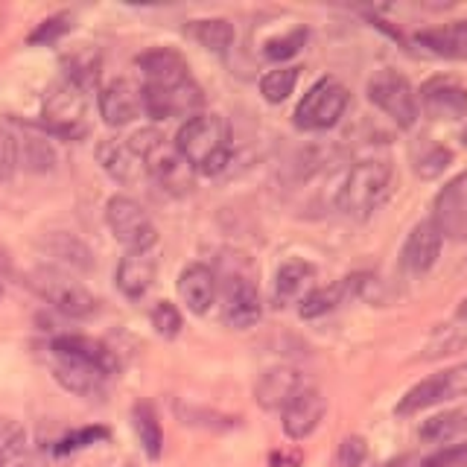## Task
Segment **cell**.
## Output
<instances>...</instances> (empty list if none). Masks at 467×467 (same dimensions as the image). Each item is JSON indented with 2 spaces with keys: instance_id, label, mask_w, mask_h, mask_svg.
<instances>
[{
  "instance_id": "obj_1",
  "label": "cell",
  "mask_w": 467,
  "mask_h": 467,
  "mask_svg": "<svg viewBox=\"0 0 467 467\" xmlns=\"http://www.w3.org/2000/svg\"><path fill=\"white\" fill-rule=\"evenodd\" d=\"M47 359L53 377L79 398L102 394L109 377L117 374V357L91 336H56L47 345Z\"/></svg>"
},
{
  "instance_id": "obj_2",
  "label": "cell",
  "mask_w": 467,
  "mask_h": 467,
  "mask_svg": "<svg viewBox=\"0 0 467 467\" xmlns=\"http://www.w3.org/2000/svg\"><path fill=\"white\" fill-rule=\"evenodd\" d=\"M175 150L182 152L190 170L216 175L231 161V126L219 114H196L179 129Z\"/></svg>"
},
{
  "instance_id": "obj_3",
  "label": "cell",
  "mask_w": 467,
  "mask_h": 467,
  "mask_svg": "<svg viewBox=\"0 0 467 467\" xmlns=\"http://www.w3.org/2000/svg\"><path fill=\"white\" fill-rule=\"evenodd\" d=\"M394 170L386 158H365L348 170L336 204L350 219H368L391 193Z\"/></svg>"
},
{
  "instance_id": "obj_4",
  "label": "cell",
  "mask_w": 467,
  "mask_h": 467,
  "mask_svg": "<svg viewBox=\"0 0 467 467\" xmlns=\"http://www.w3.org/2000/svg\"><path fill=\"white\" fill-rule=\"evenodd\" d=\"M129 146L140 158L143 170L158 179L172 193H187L193 170L187 167V161L182 152L175 150V143H170L158 129H140L129 138Z\"/></svg>"
},
{
  "instance_id": "obj_5",
  "label": "cell",
  "mask_w": 467,
  "mask_h": 467,
  "mask_svg": "<svg viewBox=\"0 0 467 467\" xmlns=\"http://www.w3.org/2000/svg\"><path fill=\"white\" fill-rule=\"evenodd\" d=\"M41 123L56 138L65 140L85 138L91 126H88V99L82 88H77L67 79L56 82L47 91V97H44Z\"/></svg>"
},
{
  "instance_id": "obj_6",
  "label": "cell",
  "mask_w": 467,
  "mask_h": 467,
  "mask_svg": "<svg viewBox=\"0 0 467 467\" xmlns=\"http://www.w3.org/2000/svg\"><path fill=\"white\" fill-rule=\"evenodd\" d=\"M29 284H33V289L44 301L53 304L58 313H65L70 318H91L99 306L91 289L82 286L77 277H70L67 272L56 266H38Z\"/></svg>"
},
{
  "instance_id": "obj_7",
  "label": "cell",
  "mask_w": 467,
  "mask_h": 467,
  "mask_svg": "<svg viewBox=\"0 0 467 467\" xmlns=\"http://www.w3.org/2000/svg\"><path fill=\"white\" fill-rule=\"evenodd\" d=\"M348 109V88L333 79L325 77L318 79L310 91L304 94V99L298 102L296 109V126L301 131H325L333 129L336 123L342 120V114Z\"/></svg>"
},
{
  "instance_id": "obj_8",
  "label": "cell",
  "mask_w": 467,
  "mask_h": 467,
  "mask_svg": "<svg viewBox=\"0 0 467 467\" xmlns=\"http://www.w3.org/2000/svg\"><path fill=\"white\" fill-rule=\"evenodd\" d=\"M106 223L117 243H123L129 252H150L158 243V228L140 204L131 196H111L106 204Z\"/></svg>"
},
{
  "instance_id": "obj_9",
  "label": "cell",
  "mask_w": 467,
  "mask_h": 467,
  "mask_svg": "<svg viewBox=\"0 0 467 467\" xmlns=\"http://www.w3.org/2000/svg\"><path fill=\"white\" fill-rule=\"evenodd\" d=\"M368 99L400 129H412L418 123V97L409 79L398 70L386 67L374 73L368 82Z\"/></svg>"
},
{
  "instance_id": "obj_10",
  "label": "cell",
  "mask_w": 467,
  "mask_h": 467,
  "mask_svg": "<svg viewBox=\"0 0 467 467\" xmlns=\"http://www.w3.org/2000/svg\"><path fill=\"white\" fill-rule=\"evenodd\" d=\"M456 398H467V362L462 365H452L447 371H438L427 379H420L418 386L409 389L400 403L394 406L398 415H415L423 412V409L438 406L444 400H456Z\"/></svg>"
},
{
  "instance_id": "obj_11",
  "label": "cell",
  "mask_w": 467,
  "mask_h": 467,
  "mask_svg": "<svg viewBox=\"0 0 467 467\" xmlns=\"http://www.w3.org/2000/svg\"><path fill=\"white\" fill-rule=\"evenodd\" d=\"M432 223L447 240H467V170L450 179L432 202Z\"/></svg>"
},
{
  "instance_id": "obj_12",
  "label": "cell",
  "mask_w": 467,
  "mask_h": 467,
  "mask_svg": "<svg viewBox=\"0 0 467 467\" xmlns=\"http://www.w3.org/2000/svg\"><path fill=\"white\" fill-rule=\"evenodd\" d=\"M263 316V301L254 281L248 275H225V296H223V321L234 330L254 327Z\"/></svg>"
},
{
  "instance_id": "obj_13",
  "label": "cell",
  "mask_w": 467,
  "mask_h": 467,
  "mask_svg": "<svg viewBox=\"0 0 467 467\" xmlns=\"http://www.w3.org/2000/svg\"><path fill=\"white\" fill-rule=\"evenodd\" d=\"M441 231L435 228L432 219H423V223H418L412 231H409V237L400 248V266L403 272L409 275H427L435 263H438V254H441Z\"/></svg>"
},
{
  "instance_id": "obj_14",
  "label": "cell",
  "mask_w": 467,
  "mask_h": 467,
  "mask_svg": "<svg viewBox=\"0 0 467 467\" xmlns=\"http://www.w3.org/2000/svg\"><path fill=\"white\" fill-rule=\"evenodd\" d=\"M420 106L432 120H462L467 114V88L450 77H432L420 88Z\"/></svg>"
},
{
  "instance_id": "obj_15",
  "label": "cell",
  "mask_w": 467,
  "mask_h": 467,
  "mask_svg": "<svg viewBox=\"0 0 467 467\" xmlns=\"http://www.w3.org/2000/svg\"><path fill=\"white\" fill-rule=\"evenodd\" d=\"M138 67L143 73V88H158V91H170L190 82L187 62L179 50L170 47H155L150 53L138 56Z\"/></svg>"
},
{
  "instance_id": "obj_16",
  "label": "cell",
  "mask_w": 467,
  "mask_h": 467,
  "mask_svg": "<svg viewBox=\"0 0 467 467\" xmlns=\"http://www.w3.org/2000/svg\"><path fill=\"white\" fill-rule=\"evenodd\" d=\"M281 412H284V432L292 438V441H301V438L316 432V427L327 412V400L318 389L306 386L281 409Z\"/></svg>"
},
{
  "instance_id": "obj_17",
  "label": "cell",
  "mask_w": 467,
  "mask_h": 467,
  "mask_svg": "<svg viewBox=\"0 0 467 467\" xmlns=\"http://www.w3.org/2000/svg\"><path fill=\"white\" fill-rule=\"evenodd\" d=\"M140 111H143L140 91L126 79H114L99 91V114H102V120L114 129L138 120Z\"/></svg>"
},
{
  "instance_id": "obj_18",
  "label": "cell",
  "mask_w": 467,
  "mask_h": 467,
  "mask_svg": "<svg viewBox=\"0 0 467 467\" xmlns=\"http://www.w3.org/2000/svg\"><path fill=\"white\" fill-rule=\"evenodd\" d=\"M179 296L190 313L204 316L216 298V275L204 263H190L179 277Z\"/></svg>"
},
{
  "instance_id": "obj_19",
  "label": "cell",
  "mask_w": 467,
  "mask_h": 467,
  "mask_svg": "<svg viewBox=\"0 0 467 467\" xmlns=\"http://www.w3.org/2000/svg\"><path fill=\"white\" fill-rule=\"evenodd\" d=\"M313 277H316V269L301 257H289L286 263H281V269L275 275V289H272L275 306L304 301L306 292H310Z\"/></svg>"
},
{
  "instance_id": "obj_20",
  "label": "cell",
  "mask_w": 467,
  "mask_h": 467,
  "mask_svg": "<svg viewBox=\"0 0 467 467\" xmlns=\"http://www.w3.org/2000/svg\"><path fill=\"white\" fill-rule=\"evenodd\" d=\"M304 389H306L304 374L281 365V368H272V371H266V374L260 377L254 394H257V403L263 409H284Z\"/></svg>"
},
{
  "instance_id": "obj_21",
  "label": "cell",
  "mask_w": 467,
  "mask_h": 467,
  "mask_svg": "<svg viewBox=\"0 0 467 467\" xmlns=\"http://www.w3.org/2000/svg\"><path fill=\"white\" fill-rule=\"evenodd\" d=\"M97 158H99L102 170H106V172L111 175V179L123 182V184L138 182L140 175L146 172L143 164H140V158H138L135 150L129 146V140H120V138L102 140V143H99V150H97Z\"/></svg>"
},
{
  "instance_id": "obj_22",
  "label": "cell",
  "mask_w": 467,
  "mask_h": 467,
  "mask_svg": "<svg viewBox=\"0 0 467 467\" xmlns=\"http://www.w3.org/2000/svg\"><path fill=\"white\" fill-rule=\"evenodd\" d=\"M415 41L420 44L423 50H430L432 56L464 62V58H467V21H456V24L435 26V29H423V33L415 36Z\"/></svg>"
},
{
  "instance_id": "obj_23",
  "label": "cell",
  "mask_w": 467,
  "mask_h": 467,
  "mask_svg": "<svg viewBox=\"0 0 467 467\" xmlns=\"http://www.w3.org/2000/svg\"><path fill=\"white\" fill-rule=\"evenodd\" d=\"M155 281V260L146 252H129L117 266V286L126 298H140Z\"/></svg>"
},
{
  "instance_id": "obj_24",
  "label": "cell",
  "mask_w": 467,
  "mask_h": 467,
  "mask_svg": "<svg viewBox=\"0 0 467 467\" xmlns=\"http://www.w3.org/2000/svg\"><path fill=\"white\" fill-rule=\"evenodd\" d=\"M12 135H15V152H18V167L29 172L53 170L56 152L41 135H36V131H29V129H18V131H12Z\"/></svg>"
},
{
  "instance_id": "obj_25",
  "label": "cell",
  "mask_w": 467,
  "mask_h": 467,
  "mask_svg": "<svg viewBox=\"0 0 467 467\" xmlns=\"http://www.w3.org/2000/svg\"><path fill=\"white\" fill-rule=\"evenodd\" d=\"M354 286H357V277H345V281H339V284L310 289L306 292V298L301 301V318H318V316L333 313Z\"/></svg>"
},
{
  "instance_id": "obj_26",
  "label": "cell",
  "mask_w": 467,
  "mask_h": 467,
  "mask_svg": "<svg viewBox=\"0 0 467 467\" xmlns=\"http://www.w3.org/2000/svg\"><path fill=\"white\" fill-rule=\"evenodd\" d=\"M131 427L138 432V441L143 452L150 459H158L161 450H164V430H161V420L155 415L152 403H138L131 409Z\"/></svg>"
},
{
  "instance_id": "obj_27",
  "label": "cell",
  "mask_w": 467,
  "mask_h": 467,
  "mask_svg": "<svg viewBox=\"0 0 467 467\" xmlns=\"http://www.w3.org/2000/svg\"><path fill=\"white\" fill-rule=\"evenodd\" d=\"M0 467H33L29 464V444L21 423L0 418Z\"/></svg>"
},
{
  "instance_id": "obj_28",
  "label": "cell",
  "mask_w": 467,
  "mask_h": 467,
  "mask_svg": "<svg viewBox=\"0 0 467 467\" xmlns=\"http://www.w3.org/2000/svg\"><path fill=\"white\" fill-rule=\"evenodd\" d=\"M187 36L199 41L204 50L211 53H225L234 41V26L225 18H204V21H193L187 26Z\"/></svg>"
},
{
  "instance_id": "obj_29",
  "label": "cell",
  "mask_w": 467,
  "mask_h": 467,
  "mask_svg": "<svg viewBox=\"0 0 467 467\" xmlns=\"http://www.w3.org/2000/svg\"><path fill=\"white\" fill-rule=\"evenodd\" d=\"M99 65L102 62H99L97 50H91V47L77 50V53L65 56V79L82 88V91H91L99 79Z\"/></svg>"
},
{
  "instance_id": "obj_30",
  "label": "cell",
  "mask_w": 467,
  "mask_h": 467,
  "mask_svg": "<svg viewBox=\"0 0 467 467\" xmlns=\"http://www.w3.org/2000/svg\"><path fill=\"white\" fill-rule=\"evenodd\" d=\"M467 430V409H452V412L435 415L420 427V438L430 444H444L450 438H456L459 432Z\"/></svg>"
},
{
  "instance_id": "obj_31",
  "label": "cell",
  "mask_w": 467,
  "mask_h": 467,
  "mask_svg": "<svg viewBox=\"0 0 467 467\" xmlns=\"http://www.w3.org/2000/svg\"><path fill=\"white\" fill-rule=\"evenodd\" d=\"M298 70L301 67H275V70H269L266 77L260 79V94H263V99L272 102V106L284 102L292 91H296Z\"/></svg>"
},
{
  "instance_id": "obj_32",
  "label": "cell",
  "mask_w": 467,
  "mask_h": 467,
  "mask_svg": "<svg viewBox=\"0 0 467 467\" xmlns=\"http://www.w3.org/2000/svg\"><path fill=\"white\" fill-rule=\"evenodd\" d=\"M50 254L58 257L62 263H67V266H77V269H91L94 266V260H91V252L77 240V237H70V234H53L50 243Z\"/></svg>"
},
{
  "instance_id": "obj_33",
  "label": "cell",
  "mask_w": 467,
  "mask_h": 467,
  "mask_svg": "<svg viewBox=\"0 0 467 467\" xmlns=\"http://www.w3.org/2000/svg\"><path fill=\"white\" fill-rule=\"evenodd\" d=\"M452 161V152L441 143H427V150L420 155H415V172L420 179H435V175H441Z\"/></svg>"
},
{
  "instance_id": "obj_34",
  "label": "cell",
  "mask_w": 467,
  "mask_h": 467,
  "mask_svg": "<svg viewBox=\"0 0 467 467\" xmlns=\"http://www.w3.org/2000/svg\"><path fill=\"white\" fill-rule=\"evenodd\" d=\"M106 438H109V430L106 427H85V430L67 432L65 438H58L53 452H56V456H70V452L85 450V447H94L99 441H106Z\"/></svg>"
},
{
  "instance_id": "obj_35",
  "label": "cell",
  "mask_w": 467,
  "mask_h": 467,
  "mask_svg": "<svg viewBox=\"0 0 467 467\" xmlns=\"http://www.w3.org/2000/svg\"><path fill=\"white\" fill-rule=\"evenodd\" d=\"M304 44H306V29H292V33L269 38L263 44V56H266L269 62H286V58L296 56Z\"/></svg>"
},
{
  "instance_id": "obj_36",
  "label": "cell",
  "mask_w": 467,
  "mask_h": 467,
  "mask_svg": "<svg viewBox=\"0 0 467 467\" xmlns=\"http://www.w3.org/2000/svg\"><path fill=\"white\" fill-rule=\"evenodd\" d=\"M182 313L175 310V304H170V301H158L155 306H152V327L164 336V339H175V336L182 333Z\"/></svg>"
},
{
  "instance_id": "obj_37",
  "label": "cell",
  "mask_w": 467,
  "mask_h": 467,
  "mask_svg": "<svg viewBox=\"0 0 467 467\" xmlns=\"http://www.w3.org/2000/svg\"><path fill=\"white\" fill-rule=\"evenodd\" d=\"M70 33V15L62 12V15H53V18H47L44 24H38L36 33H29V44H56L62 36Z\"/></svg>"
},
{
  "instance_id": "obj_38",
  "label": "cell",
  "mask_w": 467,
  "mask_h": 467,
  "mask_svg": "<svg viewBox=\"0 0 467 467\" xmlns=\"http://www.w3.org/2000/svg\"><path fill=\"white\" fill-rule=\"evenodd\" d=\"M418 467H467V441L464 444H450L423 456Z\"/></svg>"
},
{
  "instance_id": "obj_39",
  "label": "cell",
  "mask_w": 467,
  "mask_h": 467,
  "mask_svg": "<svg viewBox=\"0 0 467 467\" xmlns=\"http://www.w3.org/2000/svg\"><path fill=\"white\" fill-rule=\"evenodd\" d=\"M339 467H359L365 459H368V444L359 435H348L345 441L339 444Z\"/></svg>"
},
{
  "instance_id": "obj_40",
  "label": "cell",
  "mask_w": 467,
  "mask_h": 467,
  "mask_svg": "<svg viewBox=\"0 0 467 467\" xmlns=\"http://www.w3.org/2000/svg\"><path fill=\"white\" fill-rule=\"evenodd\" d=\"M18 167V152H15V135L9 129H0V179H9Z\"/></svg>"
},
{
  "instance_id": "obj_41",
  "label": "cell",
  "mask_w": 467,
  "mask_h": 467,
  "mask_svg": "<svg viewBox=\"0 0 467 467\" xmlns=\"http://www.w3.org/2000/svg\"><path fill=\"white\" fill-rule=\"evenodd\" d=\"M418 464H420V456H400V459H391L379 467H418Z\"/></svg>"
},
{
  "instance_id": "obj_42",
  "label": "cell",
  "mask_w": 467,
  "mask_h": 467,
  "mask_svg": "<svg viewBox=\"0 0 467 467\" xmlns=\"http://www.w3.org/2000/svg\"><path fill=\"white\" fill-rule=\"evenodd\" d=\"M459 318H462V321H467V298L459 304Z\"/></svg>"
},
{
  "instance_id": "obj_43",
  "label": "cell",
  "mask_w": 467,
  "mask_h": 467,
  "mask_svg": "<svg viewBox=\"0 0 467 467\" xmlns=\"http://www.w3.org/2000/svg\"><path fill=\"white\" fill-rule=\"evenodd\" d=\"M462 140H464V146H467V126H464V131H462Z\"/></svg>"
},
{
  "instance_id": "obj_44",
  "label": "cell",
  "mask_w": 467,
  "mask_h": 467,
  "mask_svg": "<svg viewBox=\"0 0 467 467\" xmlns=\"http://www.w3.org/2000/svg\"><path fill=\"white\" fill-rule=\"evenodd\" d=\"M0 296H4V286H0Z\"/></svg>"
}]
</instances>
